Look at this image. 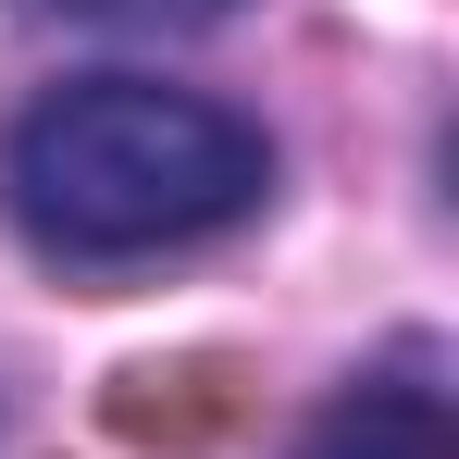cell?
<instances>
[{
  "label": "cell",
  "instance_id": "obj_1",
  "mask_svg": "<svg viewBox=\"0 0 459 459\" xmlns=\"http://www.w3.org/2000/svg\"><path fill=\"white\" fill-rule=\"evenodd\" d=\"M0 199L63 261H150L248 224L273 199V137L161 75H63L13 112Z\"/></svg>",
  "mask_w": 459,
  "mask_h": 459
},
{
  "label": "cell",
  "instance_id": "obj_2",
  "mask_svg": "<svg viewBox=\"0 0 459 459\" xmlns=\"http://www.w3.org/2000/svg\"><path fill=\"white\" fill-rule=\"evenodd\" d=\"M299 459H459V422H447L435 360L410 348L397 373H360L348 397H323L310 435H299Z\"/></svg>",
  "mask_w": 459,
  "mask_h": 459
},
{
  "label": "cell",
  "instance_id": "obj_3",
  "mask_svg": "<svg viewBox=\"0 0 459 459\" xmlns=\"http://www.w3.org/2000/svg\"><path fill=\"white\" fill-rule=\"evenodd\" d=\"M25 13H63V25H224L236 0H25Z\"/></svg>",
  "mask_w": 459,
  "mask_h": 459
}]
</instances>
